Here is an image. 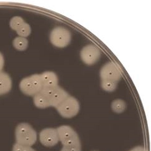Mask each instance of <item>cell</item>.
Here are the masks:
<instances>
[{
	"label": "cell",
	"instance_id": "obj_1",
	"mask_svg": "<svg viewBox=\"0 0 151 151\" xmlns=\"http://www.w3.org/2000/svg\"><path fill=\"white\" fill-rule=\"evenodd\" d=\"M69 96L66 91L58 85L43 88L34 96V101L35 105L39 108L50 106L56 107Z\"/></svg>",
	"mask_w": 151,
	"mask_h": 151
},
{
	"label": "cell",
	"instance_id": "obj_2",
	"mask_svg": "<svg viewBox=\"0 0 151 151\" xmlns=\"http://www.w3.org/2000/svg\"><path fill=\"white\" fill-rule=\"evenodd\" d=\"M57 130L59 140L63 145L61 151H81L79 137L76 132L70 127L62 126Z\"/></svg>",
	"mask_w": 151,
	"mask_h": 151
},
{
	"label": "cell",
	"instance_id": "obj_3",
	"mask_svg": "<svg viewBox=\"0 0 151 151\" xmlns=\"http://www.w3.org/2000/svg\"><path fill=\"white\" fill-rule=\"evenodd\" d=\"M15 137L17 143L27 146H31L36 142V132L28 124H20L15 130Z\"/></svg>",
	"mask_w": 151,
	"mask_h": 151
},
{
	"label": "cell",
	"instance_id": "obj_4",
	"mask_svg": "<svg viewBox=\"0 0 151 151\" xmlns=\"http://www.w3.org/2000/svg\"><path fill=\"white\" fill-rule=\"evenodd\" d=\"M20 88L26 95H36L44 88L41 74H35L24 78L20 82Z\"/></svg>",
	"mask_w": 151,
	"mask_h": 151
},
{
	"label": "cell",
	"instance_id": "obj_5",
	"mask_svg": "<svg viewBox=\"0 0 151 151\" xmlns=\"http://www.w3.org/2000/svg\"><path fill=\"white\" fill-rule=\"evenodd\" d=\"M55 108L62 116L69 118L77 115L80 105L76 99L69 95Z\"/></svg>",
	"mask_w": 151,
	"mask_h": 151
},
{
	"label": "cell",
	"instance_id": "obj_6",
	"mask_svg": "<svg viewBox=\"0 0 151 151\" xmlns=\"http://www.w3.org/2000/svg\"><path fill=\"white\" fill-rule=\"evenodd\" d=\"M71 40V33L65 28L58 27L51 32L50 41L56 47L60 48L65 47L69 44Z\"/></svg>",
	"mask_w": 151,
	"mask_h": 151
},
{
	"label": "cell",
	"instance_id": "obj_7",
	"mask_svg": "<svg viewBox=\"0 0 151 151\" xmlns=\"http://www.w3.org/2000/svg\"><path fill=\"white\" fill-rule=\"evenodd\" d=\"M120 67L114 62H110L101 68L100 76L102 80H109L117 82L122 77Z\"/></svg>",
	"mask_w": 151,
	"mask_h": 151
},
{
	"label": "cell",
	"instance_id": "obj_8",
	"mask_svg": "<svg viewBox=\"0 0 151 151\" xmlns=\"http://www.w3.org/2000/svg\"><path fill=\"white\" fill-rule=\"evenodd\" d=\"M80 55L81 58L85 64L91 65L98 60L101 52L96 46L91 45L83 47Z\"/></svg>",
	"mask_w": 151,
	"mask_h": 151
},
{
	"label": "cell",
	"instance_id": "obj_9",
	"mask_svg": "<svg viewBox=\"0 0 151 151\" xmlns=\"http://www.w3.org/2000/svg\"><path fill=\"white\" fill-rule=\"evenodd\" d=\"M40 139L45 146L52 147L58 143L59 138L57 130L53 128H47L40 132Z\"/></svg>",
	"mask_w": 151,
	"mask_h": 151
},
{
	"label": "cell",
	"instance_id": "obj_10",
	"mask_svg": "<svg viewBox=\"0 0 151 151\" xmlns=\"http://www.w3.org/2000/svg\"><path fill=\"white\" fill-rule=\"evenodd\" d=\"M44 88L55 87L58 85L57 76L52 72H45L41 74Z\"/></svg>",
	"mask_w": 151,
	"mask_h": 151
},
{
	"label": "cell",
	"instance_id": "obj_11",
	"mask_svg": "<svg viewBox=\"0 0 151 151\" xmlns=\"http://www.w3.org/2000/svg\"><path fill=\"white\" fill-rule=\"evenodd\" d=\"M12 87V81L9 76L0 72V95L9 93Z\"/></svg>",
	"mask_w": 151,
	"mask_h": 151
},
{
	"label": "cell",
	"instance_id": "obj_12",
	"mask_svg": "<svg viewBox=\"0 0 151 151\" xmlns=\"http://www.w3.org/2000/svg\"><path fill=\"white\" fill-rule=\"evenodd\" d=\"M13 45L16 49L19 50H25L28 46V40L25 37H18L14 39Z\"/></svg>",
	"mask_w": 151,
	"mask_h": 151
},
{
	"label": "cell",
	"instance_id": "obj_13",
	"mask_svg": "<svg viewBox=\"0 0 151 151\" xmlns=\"http://www.w3.org/2000/svg\"><path fill=\"white\" fill-rule=\"evenodd\" d=\"M111 107L113 111L120 113L124 111L126 108V104L125 102L122 100H116L112 102Z\"/></svg>",
	"mask_w": 151,
	"mask_h": 151
},
{
	"label": "cell",
	"instance_id": "obj_14",
	"mask_svg": "<svg viewBox=\"0 0 151 151\" xmlns=\"http://www.w3.org/2000/svg\"><path fill=\"white\" fill-rule=\"evenodd\" d=\"M101 86L104 90L111 92L116 88L117 82L109 80H102Z\"/></svg>",
	"mask_w": 151,
	"mask_h": 151
},
{
	"label": "cell",
	"instance_id": "obj_15",
	"mask_svg": "<svg viewBox=\"0 0 151 151\" xmlns=\"http://www.w3.org/2000/svg\"><path fill=\"white\" fill-rule=\"evenodd\" d=\"M17 32L20 37H25L29 36L31 33L30 27L29 24L25 23L17 31Z\"/></svg>",
	"mask_w": 151,
	"mask_h": 151
},
{
	"label": "cell",
	"instance_id": "obj_16",
	"mask_svg": "<svg viewBox=\"0 0 151 151\" xmlns=\"http://www.w3.org/2000/svg\"><path fill=\"white\" fill-rule=\"evenodd\" d=\"M25 23L23 19L20 17L13 18L10 22V25L14 30L17 31Z\"/></svg>",
	"mask_w": 151,
	"mask_h": 151
},
{
	"label": "cell",
	"instance_id": "obj_17",
	"mask_svg": "<svg viewBox=\"0 0 151 151\" xmlns=\"http://www.w3.org/2000/svg\"><path fill=\"white\" fill-rule=\"evenodd\" d=\"M12 151H36L31 146L19 144L17 143L13 147Z\"/></svg>",
	"mask_w": 151,
	"mask_h": 151
},
{
	"label": "cell",
	"instance_id": "obj_18",
	"mask_svg": "<svg viewBox=\"0 0 151 151\" xmlns=\"http://www.w3.org/2000/svg\"><path fill=\"white\" fill-rule=\"evenodd\" d=\"M4 64V60L3 57L0 53V72H1V70L3 68Z\"/></svg>",
	"mask_w": 151,
	"mask_h": 151
},
{
	"label": "cell",
	"instance_id": "obj_19",
	"mask_svg": "<svg viewBox=\"0 0 151 151\" xmlns=\"http://www.w3.org/2000/svg\"><path fill=\"white\" fill-rule=\"evenodd\" d=\"M130 151H147L144 147L141 146L133 148Z\"/></svg>",
	"mask_w": 151,
	"mask_h": 151
},
{
	"label": "cell",
	"instance_id": "obj_20",
	"mask_svg": "<svg viewBox=\"0 0 151 151\" xmlns=\"http://www.w3.org/2000/svg\"></svg>",
	"mask_w": 151,
	"mask_h": 151
}]
</instances>
